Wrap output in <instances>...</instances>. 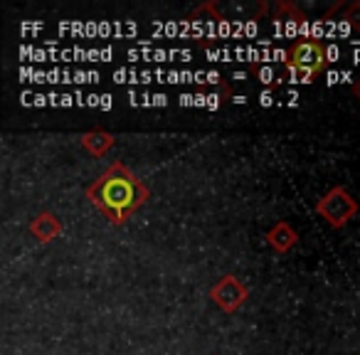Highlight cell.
I'll use <instances>...</instances> for the list:
<instances>
[{
  "label": "cell",
  "mask_w": 360,
  "mask_h": 355,
  "mask_svg": "<svg viewBox=\"0 0 360 355\" xmlns=\"http://www.w3.org/2000/svg\"><path fill=\"white\" fill-rule=\"evenodd\" d=\"M266 245H269L276 254H289V252L299 245V235H296V230L289 225V222L279 220L276 225L269 227V232H266Z\"/></svg>",
  "instance_id": "obj_6"
},
{
  "label": "cell",
  "mask_w": 360,
  "mask_h": 355,
  "mask_svg": "<svg viewBox=\"0 0 360 355\" xmlns=\"http://www.w3.org/2000/svg\"><path fill=\"white\" fill-rule=\"evenodd\" d=\"M316 212H319V217H323L328 227L343 230V227L360 212V205H358V200L350 195L348 188L335 186L316 202Z\"/></svg>",
  "instance_id": "obj_3"
},
{
  "label": "cell",
  "mask_w": 360,
  "mask_h": 355,
  "mask_svg": "<svg viewBox=\"0 0 360 355\" xmlns=\"http://www.w3.org/2000/svg\"><path fill=\"white\" fill-rule=\"evenodd\" d=\"M27 230H30V235L40 245H50V242H55L62 235V220L52 210H40L27 222Z\"/></svg>",
  "instance_id": "obj_5"
},
{
  "label": "cell",
  "mask_w": 360,
  "mask_h": 355,
  "mask_svg": "<svg viewBox=\"0 0 360 355\" xmlns=\"http://www.w3.org/2000/svg\"><path fill=\"white\" fill-rule=\"evenodd\" d=\"M114 143H116V138L104 129H94V131L82 134V148L89 155H94V158H104V155L114 148Z\"/></svg>",
  "instance_id": "obj_7"
},
{
  "label": "cell",
  "mask_w": 360,
  "mask_h": 355,
  "mask_svg": "<svg viewBox=\"0 0 360 355\" xmlns=\"http://www.w3.org/2000/svg\"><path fill=\"white\" fill-rule=\"evenodd\" d=\"M330 18H338L345 25L360 27V0H355V3H335L323 15V20H330Z\"/></svg>",
  "instance_id": "obj_8"
},
{
  "label": "cell",
  "mask_w": 360,
  "mask_h": 355,
  "mask_svg": "<svg viewBox=\"0 0 360 355\" xmlns=\"http://www.w3.org/2000/svg\"><path fill=\"white\" fill-rule=\"evenodd\" d=\"M274 22H299V25H304L306 15L296 8V3L281 0V3H276V8H274Z\"/></svg>",
  "instance_id": "obj_9"
},
{
  "label": "cell",
  "mask_w": 360,
  "mask_h": 355,
  "mask_svg": "<svg viewBox=\"0 0 360 355\" xmlns=\"http://www.w3.org/2000/svg\"><path fill=\"white\" fill-rule=\"evenodd\" d=\"M210 299L215 306H220L225 314H235L237 309L250 301V286L235 274H225L215 286L210 289Z\"/></svg>",
  "instance_id": "obj_4"
},
{
  "label": "cell",
  "mask_w": 360,
  "mask_h": 355,
  "mask_svg": "<svg viewBox=\"0 0 360 355\" xmlns=\"http://www.w3.org/2000/svg\"><path fill=\"white\" fill-rule=\"evenodd\" d=\"M86 200L114 227H124L136 210L148 202L150 191L139 175L121 160H114L84 191Z\"/></svg>",
  "instance_id": "obj_1"
},
{
  "label": "cell",
  "mask_w": 360,
  "mask_h": 355,
  "mask_svg": "<svg viewBox=\"0 0 360 355\" xmlns=\"http://www.w3.org/2000/svg\"><path fill=\"white\" fill-rule=\"evenodd\" d=\"M328 47L319 40L291 42L284 52V67L291 82H314L328 70Z\"/></svg>",
  "instance_id": "obj_2"
},
{
  "label": "cell",
  "mask_w": 360,
  "mask_h": 355,
  "mask_svg": "<svg viewBox=\"0 0 360 355\" xmlns=\"http://www.w3.org/2000/svg\"><path fill=\"white\" fill-rule=\"evenodd\" d=\"M350 89H353L355 99H358V101H360V77H358V79H355V82H353V86H350Z\"/></svg>",
  "instance_id": "obj_10"
}]
</instances>
